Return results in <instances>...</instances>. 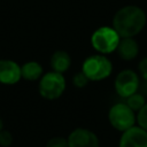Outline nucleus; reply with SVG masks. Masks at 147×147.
<instances>
[{
	"label": "nucleus",
	"instance_id": "nucleus-12",
	"mask_svg": "<svg viewBox=\"0 0 147 147\" xmlns=\"http://www.w3.org/2000/svg\"><path fill=\"white\" fill-rule=\"evenodd\" d=\"M21 75H22L23 79L30 80V82H34V80L41 78V76H42V67L36 61L25 62L21 67Z\"/></svg>",
	"mask_w": 147,
	"mask_h": 147
},
{
	"label": "nucleus",
	"instance_id": "nucleus-10",
	"mask_svg": "<svg viewBox=\"0 0 147 147\" xmlns=\"http://www.w3.org/2000/svg\"><path fill=\"white\" fill-rule=\"evenodd\" d=\"M116 51L121 59L125 61H131L137 57L139 53V46L133 38H121Z\"/></svg>",
	"mask_w": 147,
	"mask_h": 147
},
{
	"label": "nucleus",
	"instance_id": "nucleus-7",
	"mask_svg": "<svg viewBox=\"0 0 147 147\" xmlns=\"http://www.w3.org/2000/svg\"><path fill=\"white\" fill-rule=\"evenodd\" d=\"M69 147H100L96 134L84 127L75 129L67 138Z\"/></svg>",
	"mask_w": 147,
	"mask_h": 147
},
{
	"label": "nucleus",
	"instance_id": "nucleus-11",
	"mask_svg": "<svg viewBox=\"0 0 147 147\" xmlns=\"http://www.w3.org/2000/svg\"><path fill=\"white\" fill-rule=\"evenodd\" d=\"M71 64V57L65 51H56L51 57V67L53 71L63 74L65 72Z\"/></svg>",
	"mask_w": 147,
	"mask_h": 147
},
{
	"label": "nucleus",
	"instance_id": "nucleus-8",
	"mask_svg": "<svg viewBox=\"0 0 147 147\" xmlns=\"http://www.w3.org/2000/svg\"><path fill=\"white\" fill-rule=\"evenodd\" d=\"M118 147H147V131L140 126H132L124 131Z\"/></svg>",
	"mask_w": 147,
	"mask_h": 147
},
{
	"label": "nucleus",
	"instance_id": "nucleus-3",
	"mask_svg": "<svg viewBox=\"0 0 147 147\" xmlns=\"http://www.w3.org/2000/svg\"><path fill=\"white\" fill-rule=\"evenodd\" d=\"M119 40L121 37L113 26H100L91 36V44L93 48L102 55L115 52Z\"/></svg>",
	"mask_w": 147,
	"mask_h": 147
},
{
	"label": "nucleus",
	"instance_id": "nucleus-6",
	"mask_svg": "<svg viewBox=\"0 0 147 147\" xmlns=\"http://www.w3.org/2000/svg\"><path fill=\"white\" fill-rule=\"evenodd\" d=\"M114 85L116 93L119 96L126 99L127 96L138 92V88L140 86V80L138 75L133 70L124 69L116 76Z\"/></svg>",
	"mask_w": 147,
	"mask_h": 147
},
{
	"label": "nucleus",
	"instance_id": "nucleus-17",
	"mask_svg": "<svg viewBox=\"0 0 147 147\" xmlns=\"http://www.w3.org/2000/svg\"><path fill=\"white\" fill-rule=\"evenodd\" d=\"M46 147H69L67 138L63 137H54L49 139L46 144Z\"/></svg>",
	"mask_w": 147,
	"mask_h": 147
},
{
	"label": "nucleus",
	"instance_id": "nucleus-1",
	"mask_svg": "<svg viewBox=\"0 0 147 147\" xmlns=\"http://www.w3.org/2000/svg\"><path fill=\"white\" fill-rule=\"evenodd\" d=\"M146 24L145 11L133 5L122 7L113 18V28L121 38H132L137 36Z\"/></svg>",
	"mask_w": 147,
	"mask_h": 147
},
{
	"label": "nucleus",
	"instance_id": "nucleus-4",
	"mask_svg": "<svg viewBox=\"0 0 147 147\" xmlns=\"http://www.w3.org/2000/svg\"><path fill=\"white\" fill-rule=\"evenodd\" d=\"M39 94L47 100L59 99L65 90V78L62 74L49 71L41 76L38 85Z\"/></svg>",
	"mask_w": 147,
	"mask_h": 147
},
{
	"label": "nucleus",
	"instance_id": "nucleus-5",
	"mask_svg": "<svg viewBox=\"0 0 147 147\" xmlns=\"http://www.w3.org/2000/svg\"><path fill=\"white\" fill-rule=\"evenodd\" d=\"M108 119H109L110 125L114 129L124 132L127 129L134 126L137 116L134 111L126 103L119 102V103H115L109 109Z\"/></svg>",
	"mask_w": 147,
	"mask_h": 147
},
{
	"label": "nucleus",
	"instance_id": "nucleus-16",
	"mask_svg": "<svg viewBox=\"0 0 147 147\" xmlns=\"http://www.w3.org/2000/svg\"><path fill=\"white\" fill-rule=\"evenodd\" d=\"M13 144V134L8 130H1L0 131V146L2 147H9Z\"/></svg>",
	"mask_w": 147,
	"mask_h": 147
},
{
	"label": "nucleus",
	"instance_id": "nucleus-19",
	"mask_svg": "<svg viewBox=\"0 0 147 147\" xmlns=\"http://www.w3.org/2000/svg\"><path fill=\"white\" fill-rule=\"evenodd\" d=\"M3 129V122H2V119L0 118V131Z\"/></svg>",
	"mask_w": 147,
	"mask_h": 147
},
{
	"label": "nucleus",
	"instance_id": "nucleus-2",
	"mask_svg": "<svg viewBox=\"0 0 147 147\" xmlns=\"http://www.w3.org/2000/svg\"><path fill=\"white\" fill-rule=\"evenodd\" d=\"M82 71L86 75L88 80L98 82L103 80L110 76L113 71V64L110 60L102 54L91 55L83 62Z\"/></svg>",
	"mask_w": 147,
	"mask_h": 147
},
{
	"label": "nucleus",
	"instance_id": "nucleus-15",
	"mask_svg": "<svg viewBox=\"0 0 147 147\" xmlns=\"http://www.w3.org/2000/svg\"><path fill=\"white\" fill-rule=\"evenodd\" d=\"M137 122L140 127H142L144 130L147 131V103H145V106L138 111Z\"/></svg>",
	"mask_w": 147,
	"mask_h": 147
},
{
	"label": "nucleus",
	"instance_id": "nucleus-18",
	"mask_svg": "<svg viewBox=\"0 0 147 147\" xmlns=\"http://www.w3.org/2000/svg\"><path fill=\"white\" fill-rule=\"evenodd\" d=\"M138 69H139V74H140V76L142 77V79H144L145 82H147V57H144V59L139 62Z\"/></svg>",
	"mask_w": 147,
	"mask_h": 147
},
{
	"label": "nucleus",
	"instance_id": "nucleus-9",
	"mask_svg": "<svg viewBox=\"0 0 147 147\" xmlns=\"http://www.w3.org/2000/svg\"><path fill=\"white\" fill-rule=\"evenodd\" d=\"M22 78L21 67L13 60H0V83L3 85H14Z\"/></svg>",
	"mask_w": 147,
	"mask_h": 147
},
{
	"label": "nucleus",
	"instance_id": "nucleus-13",
	"mask_svg": "<svg viewBox=\"0 0 147 147\" xmlns=\"http://www.w3.org/2000/svg\"><path fill=\"white\" fill-rule=\"evenodd\" d=\"M125 103H126L133 111H139V110L145 106L146 101H145L144 94L136 92V93H133L132 95H130V96L126 98V102H125Z\"/></svg>",
	"mask_w": 147,
	"mask_h": 147
},
{
	"label": "nucleus",
	"instance_id": "nucleus-14",
	"mask_svg": "<svg viewBox=\"0 0 147 147\" xmlns=\"http://www.w3.org/2000/svg\"><path fill=\"white\" fill-rule=\"evenodd\" d=\"M88 82H90L88 78L86 77V75H85L83 71L76 72V74L74 75V77H72V84H74L76 87H78V88L85 87Z\"/></svg>",
	"mask_w": 147,
	"mask_h": 147
}]
</instances>
